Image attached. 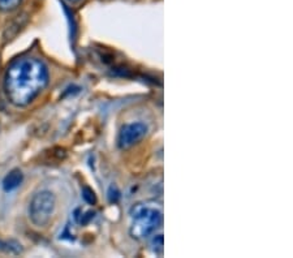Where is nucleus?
Returning a JSON list of instances; mask_svg holds the SVG:
<instances>
[{
	"label": "nucleus",
	"mask_w": 293,
	"mask_h": 258,
	"mask_svg": "<svg viewBox=\"0 0 293 258\" xmlns=\"http://www.w3.org/2000/svg\"><path fill=\"white\" fill-rule=\"evenodd\" d=\"M48 84V69L37 58H18L9 64L4 76L7 98L17 107L28 106Z\"/></svg>",
	"instance_id": "f257e3e1"
},
{
	"label": "nucleus",
	"mask_w": 293,
	"mask_h": 258,
	"mask_svg": "<svg viewBox=\"0 0 293 258\" xmlns=\"http://www.w3.org/2000/svg\"><path fill=\"white\" fill-rule=\"evenodd\" d=\"M131 236L136 240H143L162 224V206L155 201L139 202L131 210Z\"/></svg>",
	"instance_id": "f03ea898"
},
{
	"label": "nucleus",
	"mask_w": 293,
	"mask_h": 258,
	"mask_svg": "<svg viewBox=\"0 0 293 258\" xmlns=\"http://www.w3.org/2000/svg\"><path fill=\"white\" fill-rule=\"evenodd\" d=\"M56 198L53 192L41 191L33 196L29 205V218L37 227H44L55 212Z\"/></svg>",
	"instance_id": "7ed1b4c3"
},
{
	"label": "nucleus",
	"mask_w": 293,
	"mask_h": 258,
	"mask_svg": "<svg viewBox=\"0 0 293 258\" xmlns=\"http://www.w3.org/2000/svg\"><path fill=\"white\" fill-rule=\"evenodd\" d=\"M148 133V127L143 123H128L120 128L117 134V145L120 149H129L138 144Z\"/></svg>",
	"instance_id": "20e7f679"
},
{
	"label": "nucleus",
	"mask_w": 293,
	"mask_h": 258,
	"mask_svg": "<svg viewBox=\"0 0 293 258\" xmlns=\"http://www.w3.org/2000/svg\"><path fill=\"white\" fill-rule=\"evenodd\" d=\"M22 180H23V175L20 170H17V169L12 170V171L9 172L6 177H4L3 189L6 192L15 191V189H17L18 186L21 185Z\"/></svg>",
	"instance_id": "39448f33"
},
{
	"label": "nucleus",
	"mask_w": 293,
	"mask_h": 258,
	"mask_svg": "<svg viewBox=\"0 0 293 258\" xmlns=\"http://www.w3.org/2000/svg\"><path fill=\"white\" fill-rule=\"evenodd\" d=\"M21 3H22V0H0V9L4 12L13 11Z\"/></svg>",
	"instance_id": "423d86ee"
},
{
	"label": "nucleus",
	"mask_w": 293,
	"mask_h": 258,
	"mask_svg": "<svg viewBox=\"0 0 293 258\" xmlns=\"http://www.w3.org/2000/svg\"><path fill=\"white\" fill-rule=\"evenodd\" d=\"M151 245H153V250H154L157 254H159V255L163 254V236L162 235L154 236Z\"/></svg>",
	"instance_id": "0eeeda50"
},
{
	"label": "nucleus",
	"mask_w": 293,
	"mask_h": 258,
	"mask_svg": "<svg viewBox=\"0 0 293 258\" xmlns=\"http://www.w3.org/2000/svg\"><path fill=\"white\" fill-rule=\"evenodd\" d=\"M13 244L16 243H8V241H2L0 240V250H4V252H15L17 253L20 250V245H15V247H12Z\"/></svg>",
	"instance_id": "6e6552de"
},
{
	"label": "nucleus",
	"mask_w": 293,
	"mask_h": 258,
	"mask_svg": "<svg viewBox=\"0 0 293 258\" xmlns=\"http://www.w3.org/2000/svg\"><path fill=\"white\" fill-rule=\"evenodd\" d=\"M82 197H84V200L86 201L87 203H90V205L95 203V195H94V192L91 191L90 188L84 189V192H82Z\"/></svg>",
	"instance_id": "1a4fd4ad"
},
{
	"label": "nucleus",
	"mask_w": 293,
	"mask_h": 258,
	"mask_svg": "<svg viewBox=\"0 0 293 258\" xmlns=\"http://www.w3.org/2000/svg\"><path fill=\"white\" fill-rule=\"evenodd\" d=\"M68 2H70V3H77V2H80V0H68Z\"/></svg>",
	"instance_id": "9d476101"
}]
</instances>
